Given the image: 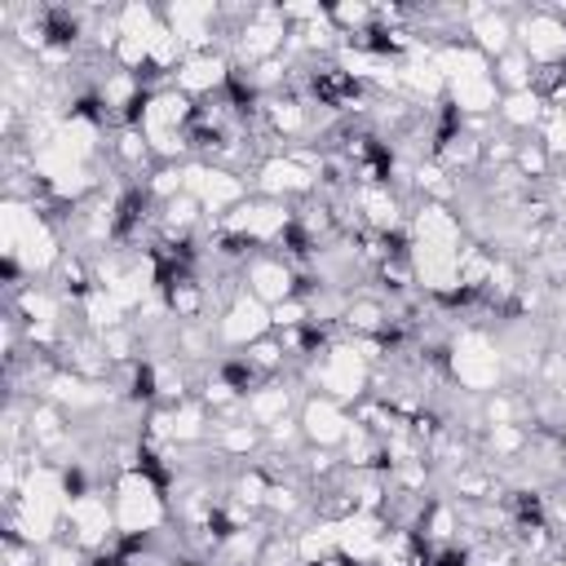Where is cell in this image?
Segmentation results:
<instances>
[{"instance_id": "6da1fadb", "label": "cell", "mask_w": 566, "mask_h": 566, "mask_svg": "<svg viewBox=\"0 0 566 566\" xmlns=\"http://www.w3.org/2000/svg\"><path fill=\"white\" fill-rule=\"evenodd\" d=\"M217 332H221V340L226 345H234V349H248L252 340H261V336H270L274 332V323H270V305L265 301H256L252 292H243L221 318H217Z\"/></svg>"}, {"instance_id": "7a4b0ae2", "label": "cell", "mask_w": 566, "mask_h": 566, "mask_svg": "<svg viewBox=\"0 0 566 566\" xmlns=\"http://www.w3.org/2000/svg\"><path fill=\"white\" fill-rule=\"evenodd\" d=\"M349 424H354V416H345V402H336L327 394H314L301 407V429H305L310 447H340Z\"/></svg>"}, {"instance_id": "3957f363", "label": "cell", "mask_w": 566, "mask_h": 566, "mask_svg": "<svg viewBox=\"0 0 566 566\" xmlns=\"http://www.w3.org/2000/svg\"><path fill=\"white\" fill-rule=\"evenodd\" d=\"M544 115H548V106H544L539 93H531V88H522V93H504L500 106H495V119H500L509 133H522V128L539 124Z\"/></svg>"}, {"instance_id": "277c9868", "label": "cell", "mask_w": 566, "mask_h": 566, "mask_svg": "<svg viewBox=\"0 0 566 566\" xmlns=\"http://www.w3.org/2000/svg\"><path fill=\"white\" fill-rule=\"evenodd\" d=\"M531 75H535V62H531L517 44L491 62V80H495L500 93H522V88H531Z\"/></svg>"}]
</instances>
